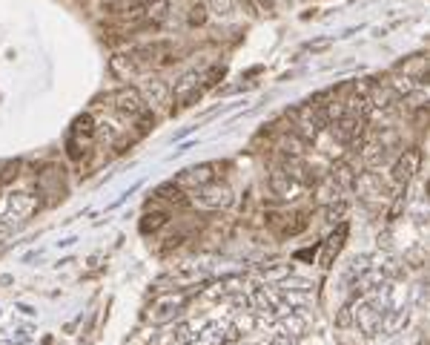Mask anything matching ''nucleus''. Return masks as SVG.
Segmentation results:
<instances>
[{
	"instance_id": "obj_7",
	"label": "nucleus",
	"mask_w": 430,
	"mask_h": 345,
	"mask_svg": "<svg viewBox=\"0 0 430 345\" xmlns=\"http://www.w3.org/2000/svg\"><path fill=\"white\" fill-rule=\"evenodd\" d=\"M419 161H422V156H419V150H404L402 156L393 161V182L396 184H402V187H407L410 184V179L416 176V170H419Z\"/></svg>"
},
{
	"instance_id": "obj_5",
	"label": "nucleus",
	"mask_w": 430,
	"mask_h": 345,
	"mask_svg": "<svg viewBox=\"0 0 430 345\" xmlns=\"http://www.w3.org/2000/svg\"><path fill=\"white\" fill-rule=\"evenodd\" d=\"M201 92H204V87H201V75L198 72H187L184 78L175 84V109H181V107H189L192 101H198L201 98Z\"/></svg>"
},
{
	"instance_id": "obj_11",
	"label": "nucleus",
	"mask_w": 430,
	"mask_h": 345,
	"mask_svg": "<svg viewBox=\"0 0 430 345\" xmlns=\"http://www.w3.org/2000/svg\"><path fill=\"white\" fill-rule=\"evenodd\" d=\"M344 239H347V224H339V230L333 236H330L324 242V254H321V267H330L333 265V259L339 256V251L344 247Z\"/></svg>"
},
{
	"instance_id": "obj_18",
	"label": "nucleus",
	"mask_w": 430,
	"mask_h": 345,
	"mask_svg": "<svg viewBox=\"0 0 430 345\" xmlns=\"http://www.w3.org/2000/svg\"><path fill=\"white\" fill-rule=\"evenodd\" d=\"M155 196H158V199H167V202L175 204V207H187V204H189L187 196H184V190H181L178 184H167V187H161Z\"/></svg>"
},
{
	"instance_id": "obj_1",
	"label": "nucleus",
	"mask_w": 430,
	"mask_h": 345,
	"mask_svg": "<svg viewBox=\"0 0 430 345\" xmlns=\"http://www.w3.org/2000/svg\"><path fill=\"white\" fill-rule=\"evenodd\" d=\"M324 127H327V118H324V112L319 107L304 104V107H299L296 112H292V132H296L301 141L319 139V132Z\"/></svg>"
},
{
	"instance_id": "obj_14",
	"label": "nucleus",
	"mask_w": 430,
	"mask_h": 345,
	"mask_svg": "<svg viewBox=\"0 0 430 345\" xmlns=\"http://www.w3.org/2000/svg\"><path fill=\"white\" fill-rule=\"evenodd\" d=\"M201 190H204L201 204H207V207H224V204H230V190H227V187H212V184H207V187H201Z\"/></svg>"
},
{
	"instance_id": "obj_6",
	"label": "nucleus",
	"mask_w": 430,
	"mask_h": 345,
	"mask_svg": "<svg viewBox=\"0 0 430 345\" xmlns=\"http://www.w3.org/2000/svg\"><path fill=\"white\" fill-rule=\"evenodd\" d=\"M218 164L215 161H207V164H198V167H189V170H184L181 176H178V187H207V184H212L215 182V176H218Z\"/></svg>"
},
{
	"instance_id": "obj_19",
	"label": "nucleus",
	"mask_w": 430,
	"mask_h": 345,
	"mask_svg": "<svg viewBox=\"0 0 430 345\" xmlns=\"http://www.w3.org/2000/svg\"><path fill=\"white\" fill-rule=\"evenodd\" d=\"M224 334H227V325H207V328H201L198 339L207 342V345H224Z\"/></svg>"
},
{
	"instance_id": "obj_10",
	"label": "nucleus",
	"mask_w": 430,
	"mask_h": 345,
	"mask_svg": "<svg viewBox=\"0 0 430 345\" xmlns=\"http://www.w3.org/2000/svg\"><path fill=\"white\" fill-rule=\"evenodd\" d=\"M37 187H41L44 196H49V202H55L57 196L64 193V170L46 167V170L41 172V179H37Z\"/></svg>"
},
{
	"instance_id": "obj_12",
	"label": "nucleus",
	"mask_w": 430,
	"mask_h": 345,
	"mask_svg": "<svg viewBox=\"0 0 430 345\" xmlns=\"http://www.w3.org/2000/svg\"><path fill=\"white\" fill-rule=\"evenodd\" d=\"M353 187H359V196L362 199H379V196H384V184H382V179L376 176V172H364V176H359Z\"/></svg>"
},
{
	"instance_id": "obj_16",
	"label": "nucleus",
	"mask_w": 430,
	"mask_h": 345,
	"mask_svg": "<svg viewBox=\"0 0 430 345\" xmlns=\"http://www.w3.org/2000/svg\"><path fill=\"white\" fill-rule=\"evenodd\" d=\"M362 156H364V161H367L370 167H379L382 161H387V144H384V141H373V144H367Z\"/></svg>"
},
{
	"instance_id": "obj_20",
	"label": "nucleus",
	"mask_w": 430,
	"mask_h": 345,
	"mask_svg": "<svg viewBox=\"0 0 430 345\" xmlns=\"http://www.w3.org/2000/svg\"><path fill=\"white\" fill-rule=\"evenodd\" d=\"M304 144H307V141H301L296 132H292V136H287V139L281 141V152H284V156H290V159H301V156H304Z\"/></svg>"
},
{
	"instance_id": "obj_21",
	"label": "nucleus",
	"mask_w": 430,
	"mask_h": 345,
	"mask_svg": "<svg viewBox=\"0 0 430 345\" xmlns=\"http://www.w3.org/2000/svg\"><path fill=\"white\" fill-rule=\"evenodd\" d=\"M17 172H21V159H3L0 161V184L15 182Z\"/></svg>"
},
{
	"instance_id": "obj_2",
	"label": "nucleus",
	"mask_w": 430,
	"mask_h": 345,
	"mask_svg": "<svg viewBox=\"0 0 430 345\" xmlns=\"http://www.w3.org/2000/svg\"><path fill=\"white\" fill-rule=\"evenodd\" d=\"M95 139V118L89 112L77 115L75 124H72V132H69V141H66V150L72 159H81L84 156V147Z\"/></svg>"
},
{
	"instance_id": "obj_22",
	"label": "nucleus",
	"mask_w": 430,
	"mask_h": 345,
	"mask_svg": "<svg viewBox=\"0 0 430 345\" xmlns=\"http://www.w3.org/2000/svg\"><path fill=\"white\" fill-rule=\"evenodd\" d=\"M201 24H207V6L204 3H195L189 9V26H201Z\"/></svg>"
},
{
	"instance_id": "obj_8",
	"label": "nucleus",
	"mask_w": 430,
	"mask_h": 345,
	"mask_svg": "<svg viewBox=\"0 0 430 345\" xmlns=\"http://www.w3.org/2000/svg\"><path fill=\"white\" fill-rule=\"evenodd\" d=\"M270 187H272V193H276L279 199H296L299 193H301V184L296 182V179H290L287 172H284V167H276L270 172Z\"/></svg>"
},
{
	"instance_id": "obj_24",
	"label": "nucleus",
	"mask_w": 430,
	"mask_h": 345,
	"mask_svg": "<svg viewBox=\"0 0 430 345\" xmlns=\"http://www.w3.org/2000/svg\"><path fill=\"white\" fill-rule=\"evenodd\" d=\"M301 331H304V322H301L299 317L290 314V319H287V334H290V337H299Z\"/></svg>"
},
{
	"instance_id": "obj_26",
	"label": "nucleus",
	"mask_w": 430,
	"mask_h": 345,
	"mask_svg": "<svg viewBox=\"0 0 430 345\" xmlns=\"http://www.w3.org/2000/svg\"><path fill=\"white\" fill-rule=\"evenodd\" d=\"M281 288H292V291H310L312 285H310V282H304V279H287Z\"/></svg>"
},
{
	"instance_id": "obj_17",
	"label": "nucleus",
	"mask_w": 430,
	"mask_h": 345,
	"mask_svg": "<svg viewBox=\"0 0 430 345\" xmlns=\"http://www.w3.org/2000/svg\"><path fill=\"white\" fill-rule=\"evenodd\" d=\"M167 222H169V213H167V210H152V213L144 216L141 230H144V233H155V230H161Z\"/></svg>"
},
{
	"instance_id": "obj_15",
	"label": "nucleus",
	"mask_w": 430,
	"mask_h": 345,
	"mask_svg": "<svg viewBox=\"0 0 430 345\" xmlns=\"http://www.w3.org/2000/svg\"><path fill=\"white\" fill-rule=\"evenodd\" d=\"M330 182H333L339 190H353V184H356V172L350 170L347 164H339V167H333V172H330Z\"/></svg>"
},
{
	"instance_id": "obj_4",
	"label": "nucleus",
	"mask_w": 430,
	"mask_h": 345,
	"mask_svg": "<svg viewBox=\"0 0 430 345\" xmlns=\"http://www.w3.org/2000/svg\"><path fill=\"white\" fill-rule=\"evenodd\" d=\"M187 299H189V294H169V297H158L152 305H149V319L152 322H169L175 314H178L184 305H187Z\"/></svg>"
},
{
	"instance_id": "obj_25",
	"label": "nucleus",
	"mask_w": 430,
	"mask_h": 345,
	"mask_svg": "<svg viewBox=\"0 0 430 345\" xmlns=\"http://www.w3.org/2000/svg\"><path fill=\"white\" fill-rule=\"evenodd\" d=\"M292 342H296V337H290L287 331H276L270 339V345H292Z\"/></svg>"
},
{
	"instance_id": "obj_3",
	"label": "nucleus",
	"mask_w": 430,
	"mask_h": 345,
	"mask_svg": "<svg viewBox=\"0 0 430 345\" xmlns=\"http://www.w3.org/2000/svg\"><path fill=\"white\" fill-rule=\"evenodd\" d=\"M109 101L121 115H129V118H141V115L147 112V98L135 87H124L118 92H112Z\"/></svg>"
},
{
	"instance_id": "obj_23",
	"label": "nucleus",
	"mask_w": 430,
	"mask_h": 345,
	"mask_svg": "<svg viewBox=\"0 0 430 345\" xmlns=\"http://www.w3.org/2000/svg\"><path fill=\"white\" fill-rule=\"evenodd\" d=\"M149 98H152V104H164L167 101V87L161 81H149Z\"/></svg>"
},
{
	"instance_id": "obj_9",
	"label": "nucleus",
	"mask_w": 430,
	"mask_h": 345,
	"mask_svg": "<svg viewBox=\"0 0 430 345\" xmlns=\"http://www.w3.org/2000/svg\"><path fill=\"white\" fill-rule=\"evenodd\" d=\"M382 311L376 308V305H370V302H364V305H359V311H356V325H359V331L362 334H367V337H376L379 331H382Z\"/></svg>"
},
{
	"instance_id": "obj_13",
	"label": "nucleus",
	"mask_w": 430,
	"mask_h": 345,
	"mask_svg": "<svg viewBox=\"0 0 430 345\" xmlns=\"http://www.w3.org/2000/svg\"><path fill=\"white\" fill-rule=\"evenodd\" d=\"M109 67H112V72L118 75V78H132V75H138V72H141L138 61H135L132 55H115L112 61H109Z\"/></svg>"
}]
</instances>
